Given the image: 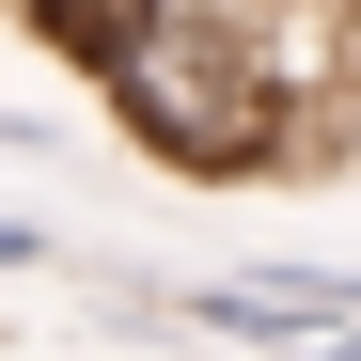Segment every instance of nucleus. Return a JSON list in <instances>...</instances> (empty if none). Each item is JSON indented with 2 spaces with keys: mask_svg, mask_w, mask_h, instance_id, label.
<instances>
[{
  "mask_svg": "<svg viewBox=\"0 0 361 361\" xmlns=\"http://www.w3.org/2000/svg\"><path fill=\"white\" fill-rule=\"evenodd\" d=\"M94 110L173 189H252L298 157V94L252 63V32L220 0H126V32L94 47Z\"/></svg>",
  "mask_w": 361,
  "mask_h": 361,
  "instance_id": "f257e3e1",
  "label": "nucleus"
},
{
  "mask_svg": "<svg viewBox=\"0 0 361 361\" xmlns=\"http://www.w3.org/2000/svg\"><path fill=\"white\" fill-rule=\"evenodd\" d=\"M0 267H47V220H0Z\"/></svg>",
  "mask_w": 361,
  "mask_h": 361,
  "instance_id": "f03ea898",
  "label": "nucleus"
},
{
  "mask_svg": "<svg viewBox=\"0 0 361 361\" xmlns=\"http://www.w3.org/2000/svg\"><path fill=\"white\" fill-rule=\"evenodd\" d=\"M298 361H361V330H314V345H298Z\"/></svg>",
  "mask_w": 361,
  "mask_h": 361,
  "instance_id": "7ed1b4c3",
  "label": "nucleus"
}]
</instances>
